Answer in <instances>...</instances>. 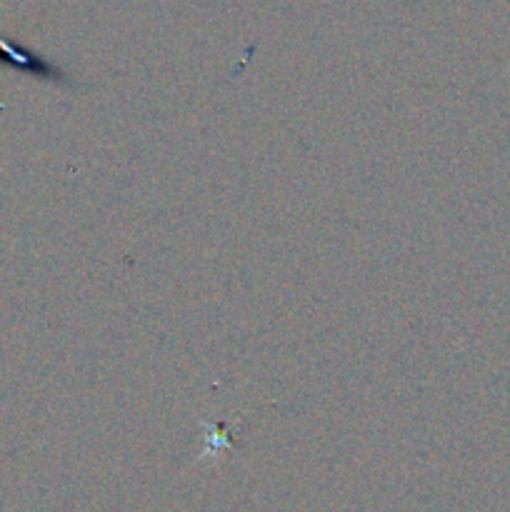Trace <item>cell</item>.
Masks as SVG:
<instances>
[{
  "instance_id": "1",
  "label": "cell",
  "mask_w": 510,
  "mask_h": 512,
  "mask_svg": "<svg viewBox=\"0 0 510 512\" xmlns=\"http://www.w3.org/2000/svg\"><path fill=\"white\" fill-rule=\"evenodd\" d=\"M0 58L8 60V63L15 65V68L28 70V73L40 75V78L63 80V73H60V70L55 68V65H50L48 60L38 58V55L28 53V50H23V48H15V45L5 43V40H0Z\"/></svg>"
}]
</instances>
